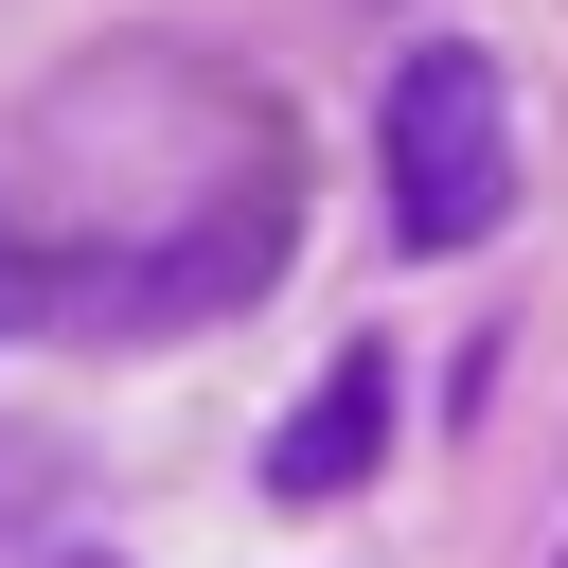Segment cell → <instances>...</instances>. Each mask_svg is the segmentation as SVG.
I'll use <instances>...</instances> for the list:
<instances>
[{"instance_id":"obj_1","label":"cell","mask_w":568,"mask_h":568,"mask_svg":"<svg viewBox=\"0 0 568 568\" xmlns=\"http://www.w3.org/2000/svg\"><path fill=\"white\" fill-rule=\"evenodd\" d=\"M373 178H390V248H479L515 213V106L462 36L390 53V106H373Z\"/></svg>"},{"instance_id":"obj_2","label":"cell","mask_w":568,"mask_h":568,"mask_svg":"<svg viewBox=\"0 0 568 568\" xmlns=\"http://www.w3.org/2000/svg\"><path fill=\"white\" fill-rule=\"evenodd\" d=\"M390 426H408V373H390V337H355V355H337V373L284 408V444H266V497H302V515H320V497H355V479L390 462Z\"/></svg>"},{"instance_id":"obj_3","label":"cell","mask_w":568,"mask_h":568,"mask_svg":"<svg viewBox=\"0 0 568 568\" xmlns=\"http://www.w3.org/2000/svg\"><path fill=\"white\" fill-rule=\"evenodd\" d=\"M18 302H36V266H18V231H0V320H18Z\"/></svg>"},{"instance_id":"obj_4","label":"cell","mask_w":568,"mask_h":568,"mask_svg":"<svg viewBox=\"0 0 568 568\" xmlns=\"http://www.w3.org/2000/svg\"><path fill=\"white\" fill-rule=\"evenodd\" d=\"M36 568H124V550H36Z\"/></svg>"}]
</instances>
